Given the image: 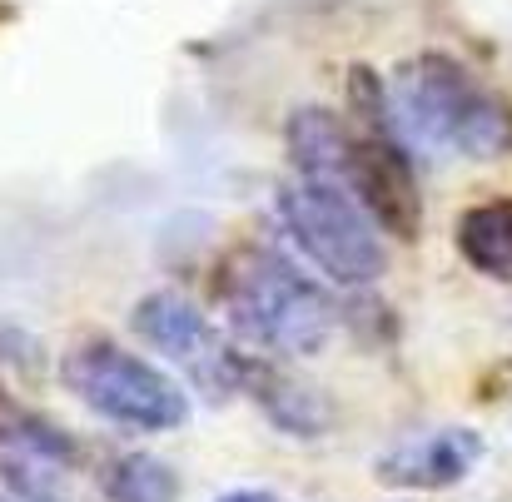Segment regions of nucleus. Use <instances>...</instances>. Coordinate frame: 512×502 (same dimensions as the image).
Returning a JSON list of instances; mask_svg holds the SVG:
<instances>
[{
    "mask_svg": "<svg viewBox=\"0 0 512 502\" xmlns=\"http://www.w3.org/2000/svg\"><path fill=\"white\" fill-rule=\"evenodd\" d=\"M388 115L398 140L433 155L498 160L512 150V110L453 55L423 50L398 65L388 85Z\"/></svg>",
    "mask_w": 512,
    "mask_h": 502,
    "instance_id": "f257e3e1",
    "label": "nucleus"
},
{
    "mask_svg": "<svg viewBox=\"0 0 512 502\" xmlns=\"http://www.w3.org/2000/svg\"><path fill=\"white\" fill-rule=\"evenodd\" d=\"M229 319L249 343L304 358L329 343L339 309L289 254L249 249L229 279Z\"/></svg>",
    "mask_w": 512,
    "mask_h": 502,
    "instance_id": "f03ea898",
    "label": "nucleus"
},
{
    "mask_svg": "<svg viewBox=\"0 0 512 502\" xmlns=\"http://www.w3.org/2000/svg\"><path fill=\"white\" fill-rule=\"evenodd\" d=\"M279 224L289 234V244L334 284L363 289L388 269L383 254V234L378 224L358 209V199L339 184H309V179H289L274 199Z\"/></svg>",
    "mask_w": 512,
    "mask_h": 502,
    "instance_id": "7ed1b4c3",
    "label": "nucleus"
},
{
    "mask_svg": "<svg viewBox=\"0 0 512 502\" xmlns=\"http://www.w3.org/2000/svg\"><path fill=\"white\" fill-rule=\"evenodd\" d=\"M70 393L105 423L135 433H170L189 418V398L170 373L115 338H85L65 358Z\"/></svg>",
    "mask_w": 512,
    "mask_h": 502,
    "instance_id": "20e7f679",
    "label": "nucleus"
},
{
    "mask_svg": "<svg viewBox=\"0 0 512 502\" xmlns=\"http://www.w3.org/2000/svg\"><path fill=\"white\" fill-rule=\"evenodd\" d=\"M75 468H80L75 438L0 388V502H75L70 498Z\"/></svg>",
    "mask_w": 512,
    "mask_h": 502,
    "instance_id": "39448f33",
    "label": "nucleus"
},
{
    "mask_svg": "<svg viewBox=\"0 0 512 502\" xmlns=\"http://www.w3.org/2000/svg\"><path fill=\"white\" fill-rule=\"evenodd\" d=\"M135 334L160 358H170L174 368H184L199 383V393H209V398H229L244 388L249 358L179 294H145L135 304Z\"/></svg>",
    "mask_w": 512,
    "mask_h": 502,
    "instance_id": "423d86ee",
    "label": "nucleus"
},
{
    "mask_svg": "<svg viewBox=\"0 0 512 502\" xmlns=\"http://www.w3.org/2000/svg\"><path fill=\"white\" fill-rule=\"evenodd\" d=\"M483 458V438L468 428H428L418 438L393 443L378 458V478L388 488H453Z\"/></svg>",
    "mask_w": 512,
    "mask_h": 502,
    "instance_id": "0eeeda50",
    "label": "nucleus"
},
{
    "mask_svg": "<svg viewBox=\"0 0 512 502\" xmlns=\"http://www.w3.org/2000/svg\"><path fill=\"white\" fill-rule=\"evenodd\" d=\"M284 150H289V165L294 179H309V184H339L348 174V150H353V130L348 120H339L334 110L324 105H304L289 115L284 125Z\"/></svg>",
    "mask_w": 512,
    "mask_h": 502,
    "instance_id": "6e6552de",
    "label": "nucleus"
},
{
    "mask_svg": "<svg viewBox=\"0 0 512 502\" xmlns=\"http://www.w3.org/2000/svg\"><path fill=\"white\" fill-rule=\"evenodd\" d=\"M458 254L493 279H512V199L473 204L458 219Z\"/></svg>",
    "mask_w": 512,
    "mask_h": 502,
    "instance_id": "1a4fd4ad",
    "label": "nucleus"
},
{
    "mask_svg": "<svg viewBox=\"0 0 512 502\" xmlns=\"http://www.w3.org/2000/svg\"><path fill=\"white\" fill-rule=\"evenodd\" d=\"M95 478L105 502H179V473L155 453H110Z\"/></svg>",
    "mask_w": 512,
    "mask_h": 502,
    "instance_id": "9d476101",
    "label": "nucleus"
},
{
    "mask_svg": "<svg viewBox=\"0 0 512 502\" xmlns=\"http://www.w3.org/2000/svg\"><path fill=\"white\" fill-rule=\"evenodd\" d=\"M219 502H279L274 493H264V488H239V493H224Z\"/></svg>",
    "mask_w": 512,
    "mask_h": 502,
    "instance_id": "9b49d317",
    "label": "nucleus"
}]
</instances>
